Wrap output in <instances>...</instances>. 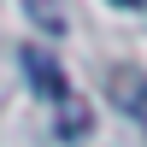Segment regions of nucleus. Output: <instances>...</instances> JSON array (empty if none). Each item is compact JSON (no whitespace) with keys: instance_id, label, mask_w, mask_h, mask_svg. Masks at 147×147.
I'll list each match as a JSON object with an SVG mask.
<instances>
[{"instance_id":"obj_3","label":"nucleus","mask_w":147,"mask_h":147,"mask_svg":"<svg viewBox=\"0 0 147 147\" xmlns=\"http://www.w3.org/2000/svg\"><path fill=\"white\" fill-rule=\"evenodd\" d=\"M118 6H147V0H118Z\"/></svg>"},{"instance_id":"obj_1","label":"nucleus","mask_w":147,"mask_h":147,"mask_svg":"<svg viewBox=\"0 0 147 147\" xmlns=\"http://www.w3.org/2000/svg\"><path fill=\"white\" fill-rule=\"evenodd\" d=\"M24 71H30L35 94H47V100H65V71H59L53 59L41 53V47H24Z\"/></svg>"},{"instance_id":"obj_2","label":"nucleus","mask_w":147,"mask_h":147,"mask_svg":"<svg viewBox=\"0 0 147 147\" xmlns=\"http://www.w3.org/2000/svg\"><path fill=\"white\" fill-rule=\"evenodd\" d=\"M59 136H65V141H82V136H88V106H82V100H59Z\"/></svg>"}]
</instances>
